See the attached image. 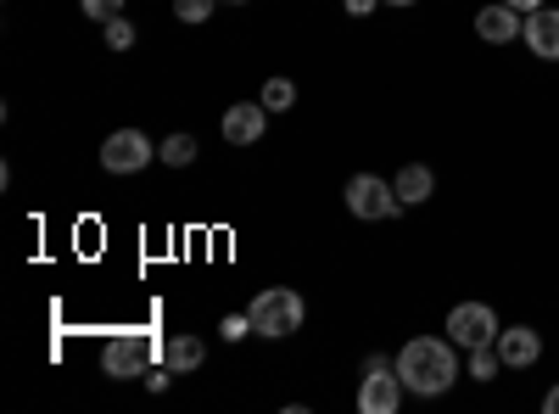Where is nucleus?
I'll list each match as a JSON object with an SVG mask.
<instances>
[{
	"label": "nucleus",
	"mask_w": 559,
	"mask_h": 414,
	"mask_svg": "<svg viewBox=\"0 0 559 414\" xmlns=\"http://www.w3.org/2000/svg\"><path fill=\"white\" fill-rule=\"evenodd\" d=\"M397 376L414 398H442L464 370H459V342L453 336H408L397 353Z\"/></svg>",
	"instance_id": "f257e3e1"
},
{
	"label": "nucleus",
	"mask_w": 559,
	"mask_h": 414,
	"mask_svg": "<svg viewBox=\"0 0 559 414\" xmlns=\"http://www.w3.org/2000/svg\"><path fill=\"white\" fill-rule=\"evenodd\" d=\"M252 331L258 336H269V342H280V336H292V331H302V319H308V303L292 292V286H269V292H258L252 297Z\"/></svg>",
	"instance_id": "f03ea898"
},
{
	"label": "nucleus",
	"mask_w": 559,
	"mask_h": 414,
	"mask_svg": "<svg viewBox=\"0 0 559 414\" xmlns=\"http://www.w3.org/2000/svg\"><path fill=\"white\" fill-rule=\"evenodd\" d=\"M152 358H163L157 336H146V331H118V336L102 347V370H107L112 381H129V376H146Z\"/></svg>",
	"instance_id": "7ed1b4c3"
},
{
	"label": "nucleus",
	"mask_w": 559,
	"mask_h": 414,
	"mask_svg": "<svg viewBox=\"0 0 559 414\" xmlns=\"http://www.w3.org/2000/svg\"><path fill=\"white\" fill-rule=\"evenodd\" d=\"M342 197H347V213H353V218H369V224H376V218H392V213H403L397 186H392V179H381V174H353Z\"/></svg>",
	"instance_id": "20e7f679"
},
{
	"label": "nucleus",
	"mask_w": 559,
	"mask_h": 414,
	"mask_svg": "<svg viewBox=\"0 0 559 414\" xmlns=\"http://www.w3.org/2000/svg\"><path fill=\"white\" fill-rule=\"evenodd\" d=\"M498 314H492V303H459L453 314H448V336L471 353V347H492L498 342Z\"/></svg>",
	"instance_id": "39448f33"
},
{
	"label": "nucleus",
	"mask_w": 559,
	"mask_h": 414,
	"mask_svg": "<svg viewBox=\"0 0 559 414\" xmlns=\"http://www.w3.org/2000/svg\"><path fill=\"white\" fill-rule=\"evenodd\" d=\"M152 157H157V146L140 129H118V134H107V141H102V168L107 174H140Z\"/></svg>",
	"instance_id": "423d86ee"
},
{
	"label": "nucleus",
	"mask_w": 559,
	"mask_h": 414,
	"mask_svg": "<svg viewBox=\"0 0 559 414\" xmlns=\"http://www.w3.org/2000/svg\"><path fill=\"white\" fill-rule=\"evenodd\" d=\"M403 376H397V364L392 370H364V381H358V409L364 414H397V403H403Z\"/></svg>",
	"instance_id": "0eeeda50"
},
{
	"label": "nucleus",
	"mask_w": 559,
	"mask_h": 414,
	"mask_svg": "<svg viewBox=\"0 0 559 414\" xmlns=\"http://www.w3.org/2000/svg\"><path fill=\"white\" fill-rule=\"evenodd\" d=\"M476 34H481L487 45H515V39L526 34V12H515L509 0H492V7L476 12Z\"/></svg>",
	"instance_id": "6e6552de"
},
{
	"label": "nucleus",
	"mask_w": 559,
	"mask_h": 414,
	"mask_svg": "<svg viewBox=\"0 0 559 414\" xmlns=\"http://www.w3.org/2000/svg\"><path fill=\"white\" fill-rule=\"evenodd\" d=\"M498 358H503V370H532V364L543 358V336L532 326H503L498 331Z\"/></svg>",
	"instance_id": "1a4fd4ad"
},
{
	"label": "nucleus",
	"mask_w": 559,
	"mask_h": 414,
	"mask_svg": "<svg viewBox=\"0 0 559 414\" xmlns=\"http://www.w3.org/2000/svg\"><path fill=\"white\" fill-rule=\"evenodd\" d=\"M263 129H269V107L263 102H236L224 113V141L229 146H258Z\"/></svg>",
	"instance_id": "9d476101"
},
{
	"label": "nucleus",
	"mask_w": 559,
	"mask_h": 414,
	"mask_svg": "<svg viewBox=\"0 0 559 414\" xmlns=\"http://www.w3.org/2000/svg\"><path fill=\"white\" fill-rule=\"evenodd\" d=\"M526 51L537 62H559V7L526 12Z\"/></svg>",
	"instance_id": "9b49d317"
},
{
	"label": "nucleus",
	"mask_w": 559,
	"mask_h": 414,
	"mask_svg": "<svg viewBox=\"0 0 559 414\" xmlns=\"http://www.w3.org/2000/svg\"><path fill=\"white\" fill-rule=\"evenodd\" d=\"M392 186H397L403 208H419V202H431V197H437V174H431L426 163H403Z\"/></svg>",
	"instance_id": "f8f14e48"
},
{
	"label": "nucleus",
	"mask_w": 559,
	"mask_h": 414,
	"mask_svg": "<svg viewBox=\"0 0 559 414\" xmlns=\"http://www.w3.org/2000/svg\"><path fill=\"white\" fill-rule=\"evenodd\" d=\"M202 358H207L202 336H168V342H163V364H168L174 376H185V370H197Z\"/></svg>",
	"instance_id": "ddd939ff"
},
{
	"label": "nucleus",
	"mask_w": 559,
	"mask_h": 414,
	"mask_svg": "<svg viewBox=\"0 0 559 414\" xmlns=\"http://www.w3.org/2000/svg\"><path fill=\"white\" fill-rule=\"evenodd\" d=\"M157 157H163L168 168H191V163H197V134H168V141L157 146Z\"/></svg>",
	"instance_id": "4468645a"
},
{
	"label": "nucleus",
	"mask_w": 559,
	"mask_h": 414,
	"mask_svg": "<svg viewBox=\"0 0 559 414\" xmlns=\"http://www.w3.org/2000/svg\"><path fill=\"white\" fill-rule=\"evenodd\" d=\"M498 370H503L498 347H471V364H464V376H471V381H492Z\"/></svg>",
	"instance_id": "2eb2a0df"
},
{
	"label": "nucleus",
	"mask_w": 559,
	"mask_h": 414,
	"mask_svg": "<svg viewBox=\"0 0 559 414\" xmlns=\"http://www.w3.org/2000/svg\"><path fill=\"white\" fill-rule=\"evenodd\" d=\"M292 102H297V84H292V79H269V84H263V107H269V113H286Z\"/></svg>",
	"instance_id": "dca6fc26"
},
{
	"label": "nucleus",
	"mask_w": 559,
	"mask_h": 414,
	"mask_svg": "<svg viewBox=\"0 0 559 414\" xmlns=\"http://www.w3.org/2000/svg\"><path fill=\"white\" fill-rule=\"evenodd\" d=\"M174 17L179 23H207L213 17V0H174Z\"/></svg>",
	"instance_id": "f3484780"
},
{
	"label": "nucleus",
	"mask_w": 559,
	"mask_h": 414,
	"mask_svg": "<svg viewBox=\"0 0 559 414\" xmlns=\"http://www.w3.org/2000/svg\"><path fill=\"white\" fill-rule=\"evenodd\" d=\"M102 28H107L112 51H129V45H134V23H129V17H112V23H102Z\"/></svg>",
	"instance_id": "a211bd4d"
},
{
	"label": "nucleus",
	"mask_w": 559,
	"mask_h": 414,
	"mask_svg": "<svg viewBox=\"0 0 559 414\" xmlns=\"http://www.w3.org/2000/svg\"><path fill=\"white\" fill-rule=\"evenodd\" d=\"M79 7H84V17H96V23L123 17V0H79Z\"/></svg>",
	"instance_id": "6ab92c4d"
},
{
	"label": "nucleus",
	"mask_w": 559,
	"mask_h": 414,
	"mask_svg": "<svg viewBox=\"0 0 559 414\" xmlns=\"http://www.w3.org/2000/svg\"><path fill=\"white\" fill-rule=\"evenodd\" d=\"M218 336H224V342H247V336H252V314H229L224 326H218Z\"/></svg>",
	"instance_id": "aec40b11"
},
{
	"label": "nucleus",
	"mask_w": 559,
	"mask_h": 414,
	"mask_svg": "<svg viewBox=\"0 0 559 414\" xmlns=\"http://www.w3.org/2000/svg\"><path fill=\"white\" fill-rule=\"evenodd\" d=\"M168 381H174V370H168V364L157 358V370H146V387H152V392H163Z\"/></svg>",
	"instance_id": "412c9836"
},
{
	"label": "nucleus",
	"mask_w": 559,
	"mask_h": 414,
	"mask_svg": "<svg viewBox=\"0 0 559 414\" xmlns=\"http://www.w3.org/2000/svg\"><path fill=\"white\" fill-rule=\"evenodd\" d=\"M342 7H347V17H369L376 7H386V0H342Z\"/></svg>",
	"instance_id": "4be33fe9"
},
{
	"label": "nucleus",
	"mask_w": 559,
	"mask_h": 414,
	"mask_svg": "<svg viewBox=\"0 0 559 414\" xmlns=\"http://www.w3.org/2000/svg\"><path fill=\"white\" fill-rule=\"evenodd\" d=\"M515 12H537V7H548V0H509Z\"/></svg>",
	"instance_id": "5701e85b"
},
{
	"label": "nucleus",
	"mask_w": 559,
	"mask_h": 414,
	"mask_svg": "<svg viewBox=\"0 0 559 414\" xmlns=\"http://www.w3.org/2000/svg\"><path fill=\"white\" fill-rule=\"evenodd\" d=\"M543 409H548V414H559V387H548V398H543Z\"/></svg>",
	"instance_id": "b1692460"
},
{
	"label": "nucleus",
	"mask_w": 559,
	"mask_h": 414,
	"mask_svg": "<svg viewBox=\"0 0 559 414\" xmlns=\"http://www.w3.org/2000/svg\"><path fill=\"white\" fill-rule=\"evenodd\" d=\"M386 7H419V0H386Z\"/></svg>",
	"instance_id": "393cba45"
},
{
	"label": "nucleus",
	"mask_w": 559,
	"mask_h": 414,
	"mask_svg": "<svg viewBox=\"0 0 559 414\" xmlns=\"http://www.w3.org/2000/svg\"><path fill=\"white\" fill-rule=\"evenodd\" d=\"M229 7H241V0H229Z\"/></svg>",
	"instance_id": "a878e982"
}]
</instances>
